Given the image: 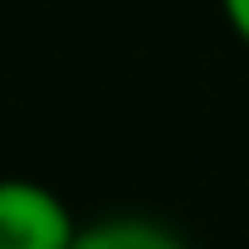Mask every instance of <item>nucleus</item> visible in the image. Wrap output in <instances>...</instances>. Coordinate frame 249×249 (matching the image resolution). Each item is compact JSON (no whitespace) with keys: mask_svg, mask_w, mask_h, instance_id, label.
I'll list each match as a JSON object with an SVG mask.
<instances>
[{"mask_svg":"<svg viewBox=\"0 0 249 249\" xmlns=\"http://www.w3.org/2000/svg\"><path fill=\"white\" fill-rule=\"evenodd\" d=\"M69 249H191V244L152 215H107V220L78 225Z\"/></svg>","mask_w":249,"mask_h":249,"instance_id":"2","label":"nucleus"},{"mask_svg":"<svg viewBox=\"0 0 249 249\" xmlns=\"http://www.w3.org/2000/svg\"><path fill=\"white\" fill-rule=\"evenodd\" d=\"M78 234L59 191L30 176H0V249H69Z\"/></svg>","mask_w":249,"mask_h":249,"instance_id":"1","label":"nucleus"},{"mask_svg":"<svg viewBox=\"0 0 249 249\" xmlns=\"http://www.w3.org/2000/svg\"><path fill=\"white\" fill-rule=\"evenodd\" d=\"M220 10H225V20H230V30L239 35V44L249 49V0H220Z\"/></svg>","mask_w":249,"mask_h":249,"instance_id":"3","label":"nucleus"}]
</instances>
